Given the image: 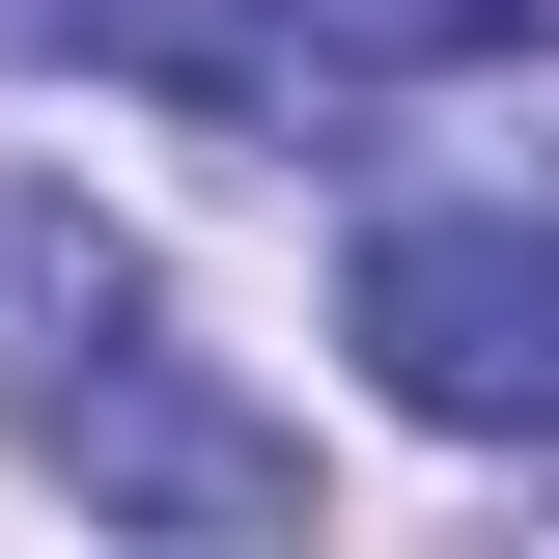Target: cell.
Returning a JSON list of instances; mask_svg holds the SVG:
<instances>
[{
	"label": "cell",
	"instance_id": "1",
	"mask_svg": "<svg viewBox=\"0 0 559 559\" xmlns=\"http://www.w3.org/2000/svg\"><path fill=\"white\" fill-rule=\"evenodd\" d=\"M0 448L84 476L112 532H308V448L168 336V252L57 168H0Z\"/></svg>",
	"mask_w": 559,
	"mask_h": 559
},
{
	"label": "cell",
	"instance_id": "2",
	"mask_svg": "<svg viewBox=\"0 0 559 559\" xmlns=\"http://www.w3.org/2000/svg\"><path fill=\"white\" fill-rule=\"evenodd\" d=\"M336 336L392 419H448V448H559V224L532 197H392L336 280Z\"/></svg>",
	"mask_w": 559,
	"mask_h": 559
},
{
	"label": "cell",
	"instance_id": "3",
	"mask_svg": "<svg viewBox=\"0 0 559 559\" xmlns=\"http://www.w3.org/2000/svg\"><path fill=\"white\" fill-rule=\"evenodd\" d=\"M280 57H336V84H476V57H559V0H280Z\"/></svg>",
	"mask_w": 559,
	"mask_h": 559
}]
</instances>
